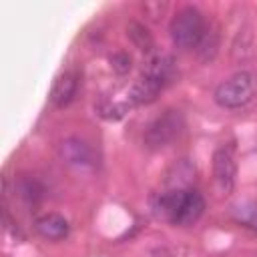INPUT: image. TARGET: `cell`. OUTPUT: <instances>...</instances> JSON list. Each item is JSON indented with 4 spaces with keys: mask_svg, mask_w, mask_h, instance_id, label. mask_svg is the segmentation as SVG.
<instances>
[{
    "mask_svg": "<svg viewBox=\"0 0 257 257\" xmlns=\"http://www.w3.org/2000/svg\"><path fill=\"white\" fill-rule=\"evenodd\" d=\"M205 207L203 195L193 187H173L151 197L153 213L175 227L195 225L203 217Z\"/></svg>",
    "mask_w": 257,
    "mask_h": 257,
    "instance_id": "obj_1",
    "label": "cell"
},
{
    "mask_svg": "<svg viewBox=\"0 0 257 257\" xmlns=\"http://www.w3.org/2000/svg\"><path fill=\"white\" fill-rule=\"evenodd\" d=\"M169 34L177 48L199 50L209 40V26L197 6H183L169 22Z\"/></svg>",
    "mask_w": 257,
    "mask_h": 257,
    "instance_id": "obj_2",
    "label": "cell"
},
{
    "mask_svg": "<svg viewBox=\"0 0 257 257\" xmlns=\"http://www.w3.org/2000/svg\"><path fill=\"white\" fill-rule=\"evenodd\" d=\"M257 98V72L239 70L221 80L213 90V100L221 108H243Z\"/></svg>",
    "mask_w": 257,
    "mask_h": 257,
    "instance_id": "obj_3",
    "label": "cell"
},
{
    "mask_svg": "<svg viewBox=\"0 0 257 257\" xmlns=\"http://www.w3.org/2000/svg\"><path fill=\"white\" fill-rule=\"evenodd\" d=\"M183 128H185V116H183V112L179 108H165L163 112H159L145 126L143 143L151 151L169 147L173 141H177L181 137Z\"/></svg>",
    "mask_w": 257,
    "mask_h": 257,
    "instance_id": "obj_4",
    "label": "cell"
},
{
    "mask_svg": "<svg viewBox=\"0 0 257 257\" xmlns=\"http://www.w3.org/2000/svg\"><path fill=\"white\" fill-rule=\"evenodd\" d=\"M58 155L64 165L76 171H94L98 167V155L92 145L80 137H68L58 145Z\"/></svg>",
    "mask_w": 257,
    "mask_h": 257,
    "instance_id": "obj_5",
    "label": "cell"
},
{
    "mask_svg": "<svg viewBox=\"0 0 257 257\" xmlns=\"http://www.w3.org/2000/svg\"><path fill=\"white\" fill-rule=\"evenodd\" d=\"M213 181L221 195H231L237 181L235 151L229 145H221L213 153Z\"/></svg>",
    "mask_w": 257,
    "mask_h": 257,
    "instance_id": "obj_6",
    "label": "cell"
},
{
    "mask_svg": "<svg viewBox=\"0 0 257 257\" xmlns=\"http://www.w3.org/2000/svg\"><path fill=\"white\" fill-rule=\"evenodd\" d=\"M175 74H177V66H175V60H173L171 54L157 52V50L153 54H149L147 64L143 68V76L145 78H149L151 82H155L159 88L165 90L173 82Z\"/></svg>",
    "mask_w": 257,
    "mask_h": 257,
    "instance_id": "obj_7",
    "label": "cell"
},
{
    "mask_svg": "<svg viewBox=\"0 0 257 257\" xmlns=\"http://www.w3.org/2000/svg\"><path fill=\"white\" fill-rule=\"evenodd\" d=\"M78 86H80V76L74 68H68V70L60 72L54 78V84H52L50 94H48L50 104L56 106V108H66L76 98Z\"/></svg>",
    "mask_w": 257,
    "mask_h": 257,
    "instance_id": "obj_8",
    "label": "cell"
},
{
    "mask_svg": "<svg viewBox=\"0 0 257 257\" xmlns=\"http://www.w3.org/2000/svg\"><path fill=\"white\" fill-rule=\"evenodd\" d=\"M34 231L46 241H64L70 235V223L60 213H42L34 219Z\"/></svg>",
    "mask_w": 257,
    "mask_h": 257,
    "instance_id": "obj_9",
    "label": "cell"
},
{
    "mask_svg": "<svg viewBox=\"0 0 257 257\" xmlns=\"http://www.w3.org/2000/svg\"><path fill=\"white\" fill-rule=\"evenodd\" d=\"M14 193L18 195V199H20L24 205L36 207V205L44 199L46 189H44V185H42L38 179H34V177H20V179L14 183Z\"/></svg>",
    "mask_w": 257,
    "mask_h": 257,
    "instance_id": "obj_10",
    "label": "cell"
},
{
    "mask_svg": "<svg viewBox=\"0 0 257 257\" xmlns=\"http://www.w3.org/2000/svg\"><path fill=\"white\" fill-rule=\"evenodd\" d=\"M229 213H231L235 223H239V225L257 233V201L255 199H245V201H239V203L231 205Z\"/></svg>",
    "mask_w": 257,
    "mask_h": 257,
    "instance_id": "obj_11",
    "label": "cell"
},
{
    "mask_svg": "<svg viewBox=\"0 0 257 257\" xmlns=\"http://www.w3.org/2000/svg\"><path fill=\"white\" fill-rule=\"evenodd\" d=\"M126 34H128V38H131V42L141 50V52H147V54H153L155 50V42H153V36H151V32L143 26V24H139V22H131L128 26H126Z\"/></svg>",
    "mask_w": 257,
    "mask_h": 257,
    "instance_id": "obj_12",
    "label": "cell"
},
{
    "mask_svg": "<svg viewBox=\"0 0 257 257\" xmlns=\"http://www.w3.org/2000/svg\"><path fill=\"white\" fill-rule=\"evenodd\" d=\"M131 66H133V58H131L126 52L118 50V52H114V54L110 56V68H112L116 74H126V72L131 70Z\"/></svg>",
    "mask_w": 257,
    "mask_h": 257,
    "instance_id": "obj_13",
    "label": "cell"
}]
</instances>
